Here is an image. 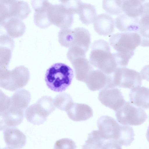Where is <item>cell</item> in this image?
<instances>
[{
    "mask_svg": "<svg viewBox=\"0 0 149 149\" xmlns=\"http://www.w3.org/2000/svg\"><path fill=\"white\" fill-rule=\"evenodd\" d=\"M74 76L72 69L62 63H54L47 70L45 80L48 87L57 92L65 91L71 84Z\"/></svg>",
    "mask_w": 149,
    "mask_h": 149,
    "instance_id": "2",
    "label": "cell"
},
{
    "mask_svg": "<svg viewBox=\"0 0 149 149\" xmlns=\"http://www.w3.org/2000/svg\"><path fill=\"white\" fill-rule=\"evenodd\" d=\"M29 79V70L24 66H17L11 70L0 67V87L6 90L17 91L26 86Z\"/></svg>",
    "mask_w": 149,
    "mask_h": 149,
    "instance_id": "3",
    "label": "cell"
},
{
    "mask_svg": "<svg viewBox=\"0 0 149 149\" xmlns=\"http://www.w3.org/2000/svg\"><path fill=\"white\" fill-rule=\"evenodd\" d=\"M3 139L8 147L20 149L25 145L26 137L20 130L15 127L7 128L3 132Z\"/></svg>",
    "mask_w": 149,
    "mask_h": 149,
    "instance_id": "16",
    "label": "cell"
},
{
    "mask_svg": "<svg viewBox=\"0 0 149 149\" xmlns=\"http://www.w3.org/2000/svg\"><path fill=\"white\" fill-rule=\"evenodd\" d=\"M101 149H122L121 146L116 141L113 140L105 141Z\"/></svg>",
    "mask_w": 149,
    "mask_h": 149,
    "instance_id": "33",
    "label": "cell"
},
{
    "mask_svg": "<svg viewBox=\"0 0 149 149\" xmlns=\"http://www.w3.org/2000/svg\"><path fill=\"white\" fill-rule=\"evenodd\" d=\"M139 20V18H133L125 13L121 14L116 18L115 25L120 31L123 32L137 33Z\"/></svg>",
    "mask_w": 149,
    "mask_h": 149,
    "instance_id": "21",
    "label": "cell"
},
{
    "mask_svg": "<svg viewBox=\"0 0 149 149\" xmlns=\"http://www.w3.org/2000/svg\"><path fill=\"white\" fill-rule=\"evenodd\" d=\"M31 99L30 92L24 89H19L10 97L12 105L24 110L29 104Z\"/></svg>",
    "mask_w": 149,
    "mask_h": 149,
    "instance_id": "26",
    "label": "cell"
},
{
    "mask_svg": "<svg viewBox=\"0 0 149 149\" xmlns=\"http://www.w3.org/2000/svg\"><path fill=\"white\" fill-rule=\"evenodd\" d=\"M50 3L47 0L31 1V5L35 11L34 22L41 28H45L51 24L47 16L48 9Z\"/></svg>",
    "mask_w": 149,
    "mask_h": 149,
    "instance_id": "14",
    "label": "cell"
},
{
    "mask_svg": "<svg viewBox=\"0 0 149 149\" xmlns=\"http://www.w3.org/2000/svg\"><path fill=\"white\" fill-rule=\"evenodd\" d=\"M14 149L12 148H10L8 147H6L5 148H3L2 149Z\"/></svg>",
    "mask_w": 149,
    "mask_h": 149,
    "instance_id": "36",
    "label": "cell"
},
{
    "mask_svg": "<svg viewBox=\"0 0 149 149\" xmlns=\"http://www.w3.org/2000/svg\"><path fill=\"white\" fill-rule=\"evenodd\" d=\"M74 29H62L58 33V41L62 46L70 47L74 44Z\"/></svg>",
    "mask_w": 149,
    "mask_h": 149,
    "instance_id": "29",
    "label": "cell"
},
{
    "mask_svg": "<svg viewBox=\"0 0 149 149\" xmlns=\"http://www.w3.org/2000/svg\"><path fill=\"white\" fill-rule=\"evenodd\" d=\"M110 75L112 84L115 87L132 89L140 86L142 84L139 73L133 69L118 68Z\"/></svg>",
    "mask_w": 149,
    "mask_h": 149,
    "instance_id": "8",
    "label": "cell"
},
{
    "mask_svg": "<svg viewBox=\"0 0 149 149\" xmlns=\"http://www.w3.org/2000/svg\"><path fill=\"white\" fill-rule=\"evenodd\" d=\"M0 26L5 28L7 35L13 38L21 36L24 33L26 29L25 25L22 20L14 17L1 21Z\"/></svg>",
    "mask_w": 149,
    "mask_h": 149,
    "instance_id": "20",
    "label": "cell"
},
{
    "mask_svg": "<svg viewBox=\"0 0 149 149\" xmlns=\"http://www.w3.org/2000/svg\"><path fill=\"white\" fill-rule=\"evenodd\" d=\"M7 35L1 36L0 43L5 46H2V52L0 53V67L7 68L10 62L14 42L10 37Z\"/></svg>",
    "mask_w": 149,
    "mask_h": 149,
    "instance_id": "24",
    "label": "cell"
},
{
    "mask_svg": "<svg viewBox=\"0 0 149 149\" xmlns=\"http://www.w3.org/2000/svg\"><path fill=\"white\" fill-rule=\"evenodd\" d=\"M91 48L89 61L92 65L108 75L118 68L114 54L111 53L107 41L101 39L95 40Z\"/></svg>",
    "mask_w": 149,
    "mask_h": 149,
    "instance_id": "1",
    "label": "cell"
},
{
    "mask_svg": "<svg viewBox=\"0 0 149 149\" xmlns=\"http://www.w3.org/2000/svg\"><path fill=\"white\" fill-rule=\"evenodd\" d=\"M141 76L143 79L149 81V65L144 66L140 72Z\"/></svg>",
    "mask_w": 149,
    "mask_h": 149,
    "instance_id": "34",
    "label": "cell"
},
{
    "mask_svg": "<svg viewBox=\"0 0 149 149\" xmlns=\"http://www.w3.org/2000/svg\"><path fill=\"white\" fill-rule=\"evenodd\" d=\"M0 130L15 127L22 122L24 111L11 105L10 100L8 103L0 108Z\"/></svg>",
    "mask_w": 149,
    "mask_h": 149,
    "instance_id": "11",
    "label": "cell"
},
{
    "mask_svg": "<svg viewBox=\"0 0 149 149\" xmlns=\"http://www.w3.org/2000/svg\"><path fill=\"white\" fill-rule=\"evenodd\" d=\"M85 83L91 91L101 90L112 84L111 77L99 70H93Z\"/></svg>",
    "mask_w": 149,
    "mask_h": 149,
    "instance_id": "17",
    "label": "cell"
},
{
    "mask_svg": "<svg viewBox=\"0 0 149 149\" xmlns=\"http://www.w3.org/2000/svg\"><path fill=\"white\" fill-rule=\"evenodd\" d=\"M30 12L28 4L24 1H0V22L12 17L22 20L26 18Z\"/></svg>",
    "mask_w": 149,
    "mask_h": 149,
    "instance_id": "9",
    "label": "cell"
},
{
    "mask_svg": "<svg viewBox=\"0 0 149 149\" xmlns=\"http://www.w3.org/2000/svg\"><path fill=\"white\" fill-rule=\"evenodd\" d=\"M93 26L94 30L98 34L107 36L114 31L115 21L110 15L103 13L97 15Z\"/></svg>",
    "mask_w": 149,
    "mask_h": 149,
    "instance_id": "15",
    "label": "cell"
},
{
    "mask_svg": "<svg viewBox=\"0 0 149 149\" xmlns=\"http://www.w3.org/2000/svg\"><path fill=\"white\" fill-rule=\"evenodd\" d=\"M146 137L147 140L149 143V126L147 130V131L146 134Z\"/></svg>",
    "mask_w": 149,
    "mask_h": 149,
    "instance_id": "35",
    "label": "cell"
},
{
    "mask_svg": "<svg viewBox=\"0 0 149 149\" xmlns=\"http://www.w3.org/2000/svg\"><path fill=\"white\" fill-rule=\"evenodd\" d=\"M130 102L145 109H149V88L138 87L131 90L129 94Z\"/></svg>",
    "mask_w": 149,
    "mask_h": 149,
    "instance_id": "19",
    "label": "cell"
},
{
    "mask_svg": "<svg viewBox=\"0 0 149 149\" xmlns=\"http://www.w3.org/2000/svg\"><path fill=\"white\" fill-rule=\"evenodd\" d=\"M69 60L74 68L76 79L85 83L93 68L89 61L86 58V55H78Z\"/></svg>",
    "mask_w": 149,
    "mask_h": 149,
    "instance_id": "13",
    "label": "cell"
},
{
    "mask_svg": "<svg viewBox=\"0 0 149 149\" xmlns=\"http://www.w3.org/2000/svg\"><path fill=\"white\" fill-rule=\"evenodd\" d=\"M122 2V0H103L102 7L109 14L118 15L123 12Z\"/></svg>",
    "mask_w": 149,
    "mask_h": 149,
    "instance_id": "31",
    "label": "cell"
},
{
    "mask_svg": "<svg viewBox=\"0 0 149 149\" xmlns=\"http://www.w3.org/2000/svg\"><path fill=\"white\" fill-rule=\"evenodd\" d=\"M55 109L54 99L50 96H45L28 107L24 115L28 121L34 125H39L47 120L48 116Z\"/></svg>",
    "mask_w": 149,
    "mask_h": 149,
    "instance_id": "4",
    "label": "cell"
},
{
    "mask_svg": "<svg viewBox=\"0 0 149 149\" xmlns=\"http://www.w3.org/2000/svg\"><path fill=\"white\" fill-rule=\"evenodd\" d=\"M68 117L74 121L86 120L93 116L92 108L88 105L73 103L66 111Z\"/></svg>",
    "mask_w": 149,
    "mask_h": 149,
    "instance_id": "18",
    "label": "cell"
},
{
    "mask_svg": "<svg viewBox=\"0 0 149 149\" xmlns=\"http://www.w3.org/2000/svg\"><path fill=\"white\" fill-rule=\"evenodd\" d=\"M54 102L55 107L61 111H65L74 103L70 95L65 93L57 95L54 99Z\"/></svg>",
    "mask_w": 149,
    "mask_h": 149,
    "instance_id": "30",
    "label": "cell"
},
{
    "mask_svg": "<svg viewBox=\"0 0 149 149\" xmlns=\"http://www.w3.org/2000/svg\"><path fill=\"white\" fill-rule=\"evenodd\" d=\"M137 33L141 38L140 45L149 47V13H143L141 16Z\"/></svg>",
    "mask_w": 149,
    "mask_h": 149,
    "instance_id": "27",
    "label": "cell"
},
{
    "mask_svg": "<svg viewBox=\"0 0 149 149\" xmlns=\"http://www.w3.org/2000/svg\"><path fill=\"white\" fill-rule=\"evenodd\" d=\"M61 3H50L48 9L47 16L51 24L62 29L70 28L74 21V10L66 0L60 1Z\"/></svg>",
    "mask_w": 149,
    "mask_h": 149,
    "instance_id": "5",
    "label": "cell"
},
{
    "mask_svg": "<svg viewBox=\"0 0 149 149\" xmlns=\"http://www.w3.org/2000/svg\"><path fill=\"white\" fill-rule=\"evenodd\" d=\"M75 142L69 138H62L55 143L54 149H76Z\"/></svg>",
    "mask_w": 149,
    "mask_h": 149,
    "instance_id": "32",
    "label": "cell"
},
{
    "mask_svg": "<svg viewBox=\"0 0 149 149\" xmlns=\"http://www.w3.org/2000/svg\"><path fill=\"white\" fill-rule=\"evenodd\" d=\"M105 141L98 130H94L88 134L87 139L82 146V149H101Z\"/></svg>",
    "mask_w": 149,
    "mask_h": 149,
    "instance_id": "28",
    "label": "cell"
},
{
    "mask_svg": "<svg viewBox=\"0 0 149 149\" xmlns=\"http://www.w3.org/2000/svg\"><path fill=\"white\" fill-rule=\"evenodd\" d=\"M77 14L79 15V20L86 25L93 23L97 15L94 6L82 2L78 7Z\"/></svg>",
    "mask_w": 149,
    "mask_h": 149,
    "instance_id": "23",
    "label": "cell"
},
{
    "mask_svg": "<svg viewBox=\"0 0 149 149\" xmlns=\"http://www.w3.org/2000/svg\"><path fill=\"white\" fill-rule=\"evenodd\" d=\"M98 99L103 105L115 111L126 102L120 90L111 85L101 90L99 93Z\"/></svg>",
    "mask_w": 149,
    "mask_h": 149,
    "instance_id": "12",
    "label": "cell"
},
{
    "mask_svg": "<svg viewBox=\"0 0 149 149\" xmlns=\"http://www.w3.org/2000/svg\"><path fill=\"white\" fill-rule=\"evenodd\" d=\"M115 116L118 122L124 125H139L148 118L143 109L129 102H125L122 107L115 111Z\"/></svg>",
    "mask_w": 149,
    "mask_h": 149,
    "instance_id": "6",
    "label": "cell"
},
{
    "mask_svg": "<svg viewBox=\"0 0 149 149\" xmlns=\"http://www.w3.org/2000/svg\"><path fill=\"white\" fill-rule=\"evenodd\" d=\"M98 131L105 141L113 140L118 142L124 125H120L113 118L107 116H101L97 122Z\"/></svg>",
    "mask_w": 149,
    "mask_h": 149,
    "instance_id": "10",
    "label": "cell"
},
{
    "mask_svg": "<svg viewBox=\"0 0 149 149\" xmlns=\"http://www.w3.org/2000/svg\"><path fill=\"white\" fill-rule=\"evenodd\" d=\"M141 42L139 35L132 32L117 33L109 39L110 45L117 52L124 54L134 53V50Z\"/></svg>",
    "mask_w": 149,
    "mask_h": 149,
    "instance_id": "7",
    "label": "cell"
},
{
    "mask_svg": "<svg viewBox=\"0 0 149 149\" xmlns=\"http://www.w3.org/2000/svg\"><path fill=\"white\" fill-rule=\"evenodd\" d=\"M74 30V38L73 46L75 45L80 47L87 52L91 43V35L89 31L82 27H76Z\"/></svg>",
    "mask_w": 149,
    "mask_h": 149,
    "instance_id": "25",
    "label": "cell"
},
{
    "mask_svg": "<svg viewBox=\"0 0 149 149\" xmlns=\"http://www.w3.org/2000/svg\"><path fill=\"white\" fill-rule=\"evenodd\" d=\"M144 1L143 0H122L123 12L130 17L139 18L143 13Z\"/></svg>",
    "mask_w": 149,
    "mask_h": 149,
    "instance_id": "22",
    "label": "cell"
}]
</instances>
